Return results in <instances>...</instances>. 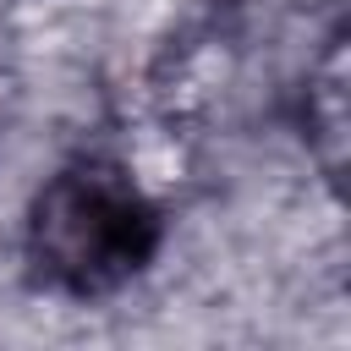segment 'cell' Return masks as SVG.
I'll return each mask as SVG.
<instances>
[{
	"mask_svg": "<svg viewBox=\"0 0 351 351\" xmlns=\"http://www.w3.org/2000/svg\"><path fill=\"white\" fill-rule=\"evenodd\" d=\"M154 247V208L121 170L55 176L38 197L33 258L66 291H104L126 280Z\"/></svg>",
	"mask_w": 351,
	"mask_h": 351,
	"instance_id": "6da1fadb",
	"label": "cell"
}]
</instances>
